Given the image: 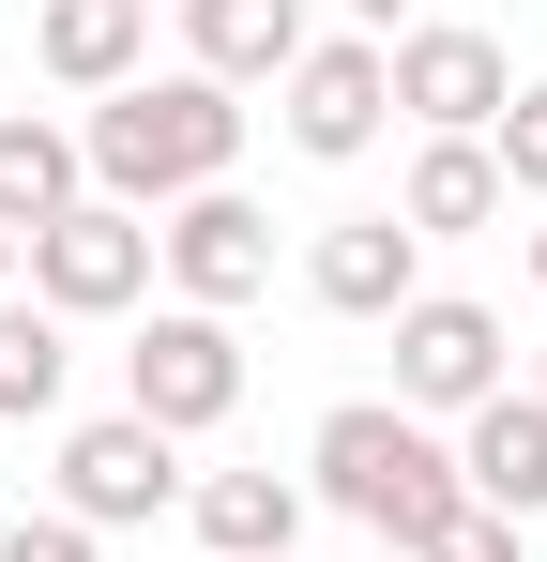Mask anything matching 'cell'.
<instances>
[{
  "mask_svg": "<svg viewBox=\"0 0 547 562\" xmlns=\"http://www.w3.org/2000/svg\"><path fill=\"white\" fill-rule=\"evenodd\" d=\"M487 153H502V198H547V92L517 77V106L487 122Z\"/></svg>",
  "mask_w": 547,
  "mask_h": 562,
  "instance_id": "cell-18",
  "label": "cell"
},
{
  "mask_svg": "<svg viewBox=\"0 0 547 562\" xmlns=\"http://www.w3.org/2000/svg\"><path fill=\"white\" fill-rule=\"evenodd\" d=\"M350 31H365V46H395V31H411V0H350Z\"/></svg>",
  "mask_w": 547,
  "mask_h": 562,
  "instance_id": "cell-21",
  "label": "cell"
},
{
  "mask_svg": "<svg viewBox=\"0 0 547 562\" xmlns=\"http://www.w3.org/2000/svg\"><path fill=\"white\" fill-rule=\"evenodd\" d=\"M304 502H335L350 532H380L395 562H426L471 517V471H456V426L395 411V395H335L320 441H304Z\"/></svg>",
  "mask_w": 547,
  "mask_h": 562,
  "instance_id": "cell-1",
  "label": "cell"
},
{
  "mask_svg": "<svg viewBox=\"0 0 547 562\" xmlns=\"http://www.w3.org/2000/svg\"><path fill=\"white\" fill-rule=\"evenodd\" d=\"M77 153H91V198H122V213H182V198H213L228 168H244V106H228V77L168 61V77H137V92L91 106Z\"/></svg>",
  "mask_w": 547,
  "mask_h": 562,
  "instance_id": "cell-2",
  "label": "cell"
},
{
  "mask_svg": "<svg viewBox=\"0 0 547 562\" xmlns=\"http://www.w3.org/2000/svg\"><path fill=\"white\" fill-rule=\"evenodd\" d=\"M182 502V441L168 426H137V411H91V426H62V517H91V532H137V517H168Z\"/></svg>",
  "mask_w": 547,
  "mask_h": 562,
  "instance_id": "cell-9",
  "label": "cell"
},
{
  "mask_svg": "<svg viewBox=\"0 0 547 562\" xmlns=\"http://www.w3.org/2000/svg\"><path fill=\"white\" fill-rule=\"evenodd\" d=\"M31 61H46V77H62V92H137V77H153V0H46V15H31Z\"/></svg>",
  "mask_w": 547,
  "mask_h": 562,
  "instance_id": "cell-12",
  "label": "cell"
},
{
  "mask_svg": "<svg viewBox=\"0 0 547 562\" xmlns=\"http://www.w3.org/2000/svg\"><path fill=\"white\" fill-rule=\"evenodd\" d=\"M122 411L168 426V441H213V426L244 411V335H228L213 304H153L137 350H122Z\"/></svg>",
  "mask_w": 547,
  "mask_h": 562,
  "instance_id": "cell-3",
  "label": "cell"
},
{
  "mask_svg": "<svg viewBox=\"0 0 547 562\" xmlns=\"http://www.w3.org/2000/svg\"><path fill=\"white\" fill-rule=\"evenodd\" d=\"M304 304H320V319H395V304H426V228H411V213H335V228L304 244Z\"/></svg>",
  "mask_w": 547,
  "mask_h": 562,
  "instance_id": "cell-10",
  "label": "cell"
},
{
  "mask_svg": "<svg viewBox=\"0 0 547 562\" xmlns=\"http://www.w3.org/2000/svg\"><path fill=\"white\" fill-rule=\"evenodd\" d=\"M304 46H320V15H304V0H182V61H198V77H228V92H274Z\"/></svg>",
  "mask_w": 547,
  "mask_h": 562,
  "instance_id": "cell-13",
  "label": "cell"
},
{
  "mask_svg": "<svg viewBox=\"0 0 547 562\" xmlns=\"http://www.w3.org/2000/svg\"><path fill=\"white\" fill-rule=\"evenodd\" d=\"M456 471H471L487 517L547 532V395H533V380H502L487 411H456Z\"/></svg>",
  "mask_w": 547,
  "mask_h": 562,
  "instance_id": "cell-11",
  "label": "cell"
},
{
  "mask_svg": "<svg viewBox=\"0 0 547 562\" xmlns=\"http://www.w3.org/2000/svg\"><path fill=\"white\" fill-rule=\"evenodd\" d=\"M62 395H77V319H46V304L15 289V304H0V426H46Z\"/></svg>",
  "mask_w": 547,
  "mask_h": 562,
  "instance_id": "cell-17",
  "label": "cell"
},
{
  "mask_svg": "<svg viewBox=\"0 0 547 562\" xmlns=\"http://www.w3.org/2000/svg\"><path fill=\"white\" fill-rule=\"evenodd\" d=\"M533 289H547V228H533Z\"/></svg>",
  "mask_w": 547,
  "mask_h": 562,
  "instance_id": "cell-23",
  "label": "cell"
},
{
  "mask_svg": "<svg viewBox=\"0 0 547 562\" xmlns=\"http://www.w3.org/2000/svg\"><path fill=\"white\" fill-rule=\"evenodd\" d=\"M182 517H198L213 562H289V548H304V471H198Z\"/></svg>",
  "mask_w": 547,
  "mask_h": 562,
  "instance_id": "cell-14",
  "label": "cell"
},
{
  "mask_svg": "<svg viewBox=\"0 0 547 562\" xmlns=\"http://www.w3.org/2000/svg\"><path fill=\"white\" fill-rule=\"evenodd\" d=\"M153 274H168V304H259L274 289V213L244 183H213V198H182V213H153Z\"/></svg>",
  "mask_w": 547,
  "mask_h": 562,
  "instance_id": "cell-8",
  "label": "cell"
},
{
  "mask_svg": "<svg viewBox=\"0 0 547 562\" xmlns=\"http://www.w3.org/2000/svg\"><path fill=\"white\" fill-rule=\"evenodd\" d=\"M502 380H517V335H502V304H471V289H426V304H395V411L456 426V411H487Z\"/></svg>",
  "mask_w": 547,
  "mask_h": 562,
  "instance_id": "cell-6",
  "label": "cell"
},
{
  "mask_svg": "<svg viewBox=\"0 0 547 562\" xmlns=\"http://www.w3.org/2000/svg\"><path fill=\"white\" fill-rule=\"evenodd\" d=\"M0 304H15V228H0Z\"/></svg>",
  "mask_w": 547,
  "mask_h": 562,
  "instance_id": "cell-22",
  "label": "cell"
},
{
  "mask_svg": "<svg viewBox=\"0 0 547 562\" xmlns=\"http://www.w3.org/2000/svg\"><path fill=\"white\" fill-rule=\"evenodd\" d=\"M533 395H547V350H533Z\"/></svg>",
  "mask_w": 547,
  "mask_h": 562,
  "instance_id": "cell-24",
  "label": "cell"
},
{
  "mask_svg": "<svg viewBox=\"0 0 547 562\" xmlns=\"http://www.w3.org/2000/svg\"><path fill=\"white\" fill-rule=\"evenodd\" d=\"M0 562H107V532L46 502V517H0Z\"/></svg>",
  "mask_w": 547,
  "mask_h": 562,
  "instance_id": "cell-19",
  "label": "cell"
},
{
  "mask_svg": "<svg viewBox=\"0 0 547 562\" xmlns=\"http://www.w3.org/2000/svg\"><path fill=\"white\" fill-rule=\"evenodd\" d=\"M274 106H289V153H304V168H365V153L395 137V46L320 31V46L274 77Z\"/></svg>",
  "mask_w": 547,
  "mask_h": 562,
  "instance_id": "cell-5",
  "label": "cell"
},
{
  "mask_svg": "<svg viewBox=\"0 0 547 562\" xmlns=\"http://www.w3.org/2000/svg\"><path fill=\"white\" fill-rule=\"evenodd\" d=\"M91 198V153H77V122H46V106H0V228L31 244V228H62Z\"/></svg>",
  "mask_w": 547,
  "mask_h": 562,
  "instance_id": "cell-15",
  "label": "cell"
},
{
  "mask_svg": "<svg viewBox=\"0 0 547 562\" xmlns=\"http://www.w3.org/2000/svg\"><path fill=\"white\" fill-rule=\"evenodd\" d=\"M502 106H517L502 31H471V15H411V31H395V122H411V137H487Z\"/></svg>",
  "mask_w": 547,
  "mask_h": 562,
  "instance_id": "cell-7",
  "label": "cell"
},
{
  "mask_svg": "<svg viewBox=\"0 0 547 562\" xmlns=\"http://www.w3.org/2000/svg\"><path fill=\"white\" fill-rule=\"evenodd\" d=\"M395 213H411L426 244H471V228H502L517 198H502V153H487V137H411V183H395Z\"/></svg>",
  "mask_w": 547,
  "mask_h": 562,
  "instance_id": "cell-16",
  "label": "cell"
},
{
  "mask_svg": "<svg viewBox=\"0 0 547 562\" xmlns=\"http://www.w3.org/2000/svg\"><path fill=\"white\" fill-rule=\"evenodd\" d=\"M15 274H31L46 319H137V304H153V213L77 198L62 228H31V244H15Z\"/></svg>",
  "mask_w": 547,
  "mask_h": 562,
  "instance_id": "cell-4",
  "label": "cell"
},
{
  "mask_svg": "<svg viewBox=\"0 0 547 562\" xmlns=\"http://www.w3.org/2000/svg\"><path fill=\"white\" fill-rule=\"evenodd\" d=\"M517 548H533V532H517V517H487V502H471V517H456V532H442V548H426V562H517Z\"/></svg>",
  "mask_w": 547,
  "mask_h": 562,
  "instance_id": "cell-20",
  "label": "cell"
},
{
  "mask_svg": "<svg viewBox=\"0 0 547 562\" xmlns=\"http://www.w3.org/2000/svg\"><path fill=\"white\" fill-rule=\"evenodd\" d=\"M380 562H395V548H380Z\"/></svg>",
  "mask_w": 547,
  "mask_h": 562,
  "instance_id": "cell-25",
  "label": "cell"
}]
</instances>
